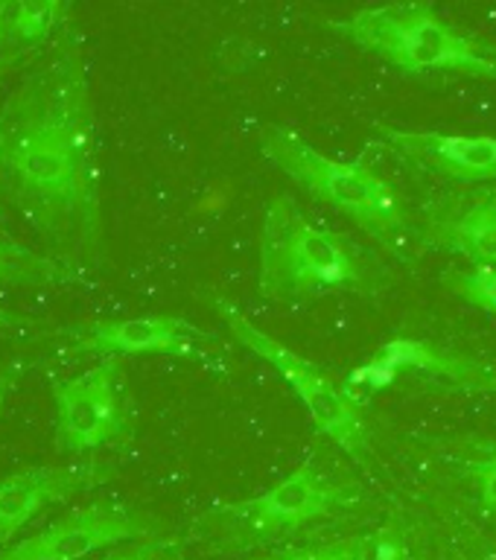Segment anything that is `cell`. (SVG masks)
<instances>
[{"label":"cell","mask_w":496,"mask_h":560,"mask_svg":"<svg viewBox=\"0 0 496 560\" xmlns=\"http://www.w3.org/2000/svg\"><path fill=\"white\" fill-rule=\"evenodd\" d=\"M117 476L112 464L85 462L77 467H26L0 479V549L47 508L94 490Z\"/></svg>","instance_id":"7c38bea8"},{"label":"cell","mask_w":496,"mask_h":560,"mask_svg":"<svg viewBox=\"0 0 496 560\" xmlns=\"http://www.w3.org/2000/svg\"><path fill=\"white\" fill-rule=\"evenodd\" d=\"M415 236L429 248L459 254L471 266L496 269V182L429 201Z\"/></svg>","instance_id":"30bf717a"},{"label":"cell","mask_w":496,"mask_h":560,"mask_svg":"<svg viewBox=\"0 0 496 560\" xmlns=\"http://www.w3.org/2000/svg\"><path fill=\"white\" fill-rule=\"evenodd\" d=\"M217 313L222 315V322L228 324V330L245 350H252L254 357L266 359L275 371L280 374L284 383H289L298 402L304 406L307 418L324 438H331L333 444L345 450L350 458L366 462L368 458V432L359 415L357 402H350L336 380H333L324 368L304 359L292 348H287L284 341L272 339L269 332H263L254 322H249L234 304L228 301H214Z\"/></svg>","instance_id":"5b68a950"},{"label":"cell","mask_w":496,"mask_h":560,"mask_svg":"<svg viewBox=\"0 0 496 560\" xmlns=\"http://www.w3.org/2000/svg\"><path fill=\"white\" fill-rule=\"evenodd\" d=\"M464 476L473 481V488L480 493L482 511L496 516V441H482L464 458Z\"/></svg>","instance_id":"e0dca14e"},{"label":"cell","mask_w":496,"mask_h":560,"mask_svg":"<svg viewBox=\"0 0 496 560\" xmlns=\"http://www.w3.org/2000/svg\"><path fill=\"white\" fill-rule=\"evenodd\" d=\"M7 9H9V3H3V0H0V47H3V24H7Z\"/></svg>","instance_id":"603a6c76"},{"label":"cell","mask_w":496,"mask_h":560,"mask_svg":"<svg viewBox=\"0 0 496 560\" xmlns=\"http://www.w3.org/2000/svg\"><path fill=\"white\" fill-rule=\"evenodd\" d=\"M79 275L65 269L61 262L35 252L30 245L18 243L15 236L0 231V287H50V283H70Z\"/></svg>","instance_id":"9a60e30c"},{"label":"cell","mask_w":496,"mask_h":560,"mask_svg":"<svg viewBox=\"0 0 496 560\" xmlns=\"http://www.w3.org/2000/svg\"><path fill=\"white\" fill-rule=\"evenodd\" d=\"M380 266L362 245L319 225L292 196H275L261 231L257 292L280 304H301L327 292L374 295Z\"/></svg>","instance_id":"7a4b0ae2"},{"label":"cell","mask_w":496,"mask_h":560,"mask_svg":"<svg viewBox=\"0 0 496 560\" xmlns=\"http://www.w3.org/2000/svg\"><path fill=\"white\" fill-rule=\"evenodd\" d=\"M152 528L155 525L126 502L100 499L3 549L0 560H82L120 542H147Z\"/></svg>","instance_id":"9c48e42d"},{"label":"cell","mask_w":496,"mask_h":560,"mask_svg":"<svg viewBox=\"0 0 496 560\" xmlns=\"http://www.w3.org/2000/svg\"><path fill=\"white\" fill-rule=\"evenodd\" d=\"M173 560H182V558H173Z\"/></svg>","instance_id":"cb8c5ba5"},{"label":"cell","mask_w":496,"mask_h":560,"mask_svg":"<svg viewBox=\"0 0 496 560\" xmlns=\"http://www.w3.org/2000/svg\"><path fill=\"white\" fill-rule=\"evenodd\" d=\"M70 7L61 0H21L9 3L7 24H3V44L15 52L47 47L56 30L68 24Z\"/></svg>","instance_id":"5bb4252c"},{"label":"cell","mask_w":496,"mask_h":560,"mask_svg":"<svg viewBox=\"0 0 496 560\" xmlns=\"http://www.w3.org/2000/svg\"><path fill=\"white\" fill-rule=\"evenodd\" d=\"M354 499H357V490L350 485L327 479L313 462H304L261 497L228 502L210 514L243 525L254 537L269 540V537L298 532L315 520H324L333 511L350 505Z\"/></svg>","instance_id":"ba28073f"},{"label":"cell","mask_w":496,"mask_h":560,"mask_svg":"<svg viewBox=\"0 0 496 560\" xmlns=\"http://www.w3.org/2000/svg\"><path fill=\"white\" fill-rule=\"evenodd\" d=\"M261 152L324 205L354 219L366 234L401 254L415 231L397 192L383 175L362 161H339L319 152L301 135L284 126H266L261 131Z\"/></svg>","instance_id":"277c9868"},{"label":"cell","mask_w":496,"mask_h":560,"mask_svg":"<svg viewBox=\"0 0 496 560\" xmlns=\"http://www.w3.org/2000/svg\"><path fill=\"white\" fill-rule=\"evenodd\" d=\"M380 138L406 161L455 184L496 182V135H453L432 129H389Z\"/></svg>","instance_id":"4fadbf2b"},{"label":"cell","mask_w":496,"mask_h":560,"mask_svg":"<svg viewBox=\"0 0 496 560\" xmlns=\"http://www.w3.org/2000/svg\"><path fill=\"white\" fill-rule=\"evenodd\" d=\"M199 341H210V332L196 327L182 315H138V318H114V322L88 324L73 341L79 353H103V357H178L205 362L208 353Z\"/></svg>","instance_id":"8fae6325"},{"label":"cell","mask_w":496,"mask_h":560,"mask_svg":"<svg viewBox=\"0 0 496 560\" xmlns=\"http://www.w3.org/2000/svg\"><path fill=\"white\" fill-rule=\"evenodd\" d=\"M331 30L403 73H459L496 82V44L462 33L427 3H389L331 21Z\"/></svg>","instance_id":"3957f363"},{"label":"cell","mask_w":496,"mask_h":560,"mask_svg":"<svg viewBox=\"0 0 496 560\" xmlns=\"http://www.w3.org/2000/svg\"><path fill=\"white\" fill-rule=\"evenodd\" d=\"M0 210L73 275L105 262L94 103L73 24L53 35L0 105Z\"/></svg>","instance_id":"6da1fadb"},{"label":"cell","mask_w":496,"mask_h":560,"mask_svg":"<svg viewBox=\"0 0 496 560\" xmlns=\"http://www.w3.org/2000/svg\"><path fill=\"white\" fill-rule=\"evenodd\" d=\"M371 558V540L357 534V537H345V540L324 542V546H307V549L280 551L269 558L257 560H368Z\"/></svg>","instance_id":"ac0fdd59"},{"label":"cell","mask_w":496,"mask_h":560,"mask_svg":"<svg viewBox=\"0 0 496 560\" xmlns=\"http://www.w3.org/2000/svg\"><path fill=\"white\" fill-rule=\"evenodd\" d=\"M12 324H18L15 315H9V313H3V310H0V332L9 330V327H12Z\"/></svg>","instance_id":"7402d4cb"},{"label":"cell","mask_w":496,"mask_h":560,"mask_svg":"<svg viewBox=\"0 0 496 560\" xmlns=\"http://www.w3.org/2000/svg\"><path fill=\"white\" fill-rule=\"evenodd\" d=\"M445 287L482 313L496 315V269H450L445 271Z\"/></svg>","instance_id":"2e32d148"},{"label":"cell","mask_w":496,"mask_h":560,"mask_svg":"<svg viewBox=\"0 0 496 560\" xmlns=\"http://www.w3.org/2000/svg\"><path fill=\"white\" fill-rule=\"evenodd\" d=\"M401 376H415L447 392L496 394L494 359L471 357L462 350H450L427 339H410V336L385 341L366 365H359L345 380L342 388L350 402L362 406L371 394L383 392L385 385L397 383Z\"/></svg>","instance_id":"52a82bcc"},{"label":"cell","mask_w":496,"mask_h":560,"mask_svg":"<svg viewBox=\"0 0 496 560\" xmlns=\"http://www.w3.org/2000/svg\"><path fill=\"white\" fill-rule=\"evenodd\" d=\"M178 542L170 540V537H161V540H147L135 542V546H126V549H117L112 555H105L100 560H173V551Z\"/></svg>","instance_id":"d6986e66"},{"label":"cell","mask_w":496,"mask_h":560,"mask_svg":"<svg viewBox=\"0 0 496 560\" xmlns=\"http://www.w3.org/2000/svg\"><path fill=\"white\" fill-rule=\"evenodd\" d=\"M135 432L123 362L105 357L85 374L53 385V441L65 455L126 444Z\"/></svg>","instance_id":"8992f818"},{"label":"cell","mask_w":496,"mask_h":560,"mask_svg":"<svg viewBox=\"0 0 496 560\" xmlns=\"http://www.w3.org/2000/svg\"><path fill=\"white\" fill-rule=\"evenodd\" d=\"M18 376H21V368L15 362H0V415L7 409V400L12 388H15Z\"/></svg>","instance_id":"44dd1931"},{"label":"cell","mask_w":496,"mask_h":560,"mask_svg":"<svg viewBox=\"0 0 496 560\" xmlns=\"http://www.w3.org/2000/svg\"><path fill=\"white\" fill-rule=\"evenodd\" d=\"M368 560H403L401 534L394 532V528H385V532L377 537L374 549H371V558Z\"/></svg>","instance_id":"ffe728a7"}]
</instances>
